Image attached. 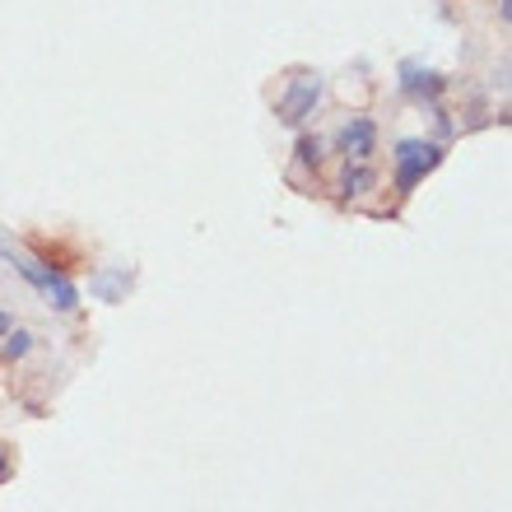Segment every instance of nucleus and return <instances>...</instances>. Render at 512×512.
<instances>
[{
  "instance_id": "nucleus-1",
  "label": "nucleus",
  "mask_w": 512,
  "mask_h": 512,
  "mask_svg": "<svg viewBox=\"0 0 512 512\" xmlns=\"http://www.w3.org/2000/svg\"><path fill=\"white\" fill-rule=\"evenodd\" d=\"M0 256L10 261L19 275H24L33 289H38L47 303H52L56 312H75L80 308V289L66 280V270L61 266H52V261H38V256H28V252H19V247H10V243H0Z\"/></svg>"
},
{
  "instance_id": "nucleus-2",
  "label": "nucleus",
  "mask_w": 512,
  "mask_h": 512,
  "mask_svg": "<svg viewBox=\"0 0 512 512\" xmlns=\"http://www.w3.org/2000/svg\"><path fill=\"white\" fill-rule=\"evenodd\" d=\"M443 163V145L438 140H401L396 145V191H415L424 177Z\"/></svg>"
},
{
  "instance_id": "nucleus-3",
  "label": "nucleus",
  "mask_w": 512,
  "mask_h": 512,
  "mask_svg": "<svg viewBox=\"0 0 512 512\" xmlns=\"http://www.w3.org/2000/svg\"><path fill=\"white\" fill-rule=\"evenodd\" d=\"M317 103H322V75L317 70H298L294 80H289V89L280 94L275 117H280V126H303Z\"/></svg>"
},
{
  "instance_id": "nucleus-4",
  "label": "nucleus",
  "mask_w": 512,
  "mask_h": 512,
  "mask_svg": "<svg viewBox=\"0 0 512 512\" xmlns=\"http://www.w3.org/2000/svg\"><path fill=\"white\" fill-rule=\"evenodd\" d=\"M373 145H378V126H373V117H350V122L340 126V149H345V159L368 163Z\"/></svg>"
},
{
  "instance_id": "nucleus-5",
  "label": "nucleus",
  "mask_w": 512,
  "mask_h": 512,
  "mask_svg": "<svg viewBox=\"0 0 512 512\" xmlns=\"http://www.w3.org/2000/svg\"><path fill=\"white\" fill-rule=\"evenodd\" d=\"M401 89L410 98H424V103H433V98L447 89V80L438 75V70L419 66V61H401Z\"/></svg>"
},
{
  "instance_id": "nucleus-6",
  "label": "nucleus",
  "mask_w": 512,
  "mask_h": 512,
  "mask_svg": "<svg viewBox=\"0 0 512 512\" xmlns=\"http://www.w3.org/2000/svg\"><path fill=\"white\" fill-rule=\"evenodd\" d=\"M126 289H131V275H126V270H98L94 280H89V294L103 298V303H122Z\"/></svg>"
},
{
  "instance_id": "nucleus-7",
  "label": "nucleus",
  "mask_w": 512,
  "mask_h": 512,
  "mask_svg": "<svg viewBox=\"0 0 512 512\" xmlns=\"http://www.w3.org/2000/svg\"><path fill=\"white\" fill-rule=\"evenodd\" d=\"M322 140H317V135H298V145H294V154H298V163H303V168H322Z\"/></svg>"
},
{
  "instance_id": "nucleus-8",
  "label": "nucleus",
  "mask_w": 512,
  "mask_h": 512,
  "mask_svg": "<svg viewBox=\"0 0 512 512\" xmlns=\"http://www.w3.org/2000/svg\"><path fill=\"white\" fill-rule=\"evenodd\" d=\"M368 187H373V173H368L364 163H354V168H345V191H350V196H364Z\"/></svg>"
},
{
  "instance_id": "nucleus-9",
  "label": "nucleus",
  "mask_w": 512,
  "mask_h": 512,
  "mask_svg": "<svg viewBox=\"0 0 512 512\" xmlns=\"http://www.w3.org/2000/svg\"><path fill=\"white\" fill-rule=\"evenodd\" d=\"M33 350V336H28V331H5V359H24V354Z\"/></svg>"
},
{
  "instance_id": "nucleus-10",
  "label": "nucleus",
  "mask_w": 512,
  "mask_h": 512,
  "mask_svg": "<svg viewBox=\"0 0 512 512\" xmlns=\"http://www.w3.org/2000/svg\"><path fill=\"white\" fill-rule=\"evenodd\" d=\"M14 475V466H10V457H5V452H0V485H5V480H10Z\"/></svg>"
},
{
  "instance_id": "nucleus-11",
  "label": "nucleus",
  "mask_w": 512,
  "mask_h": 512,
  "mask_svg": "<svg viewBox=\"0 0 512 512\" xmlns=\"http://www.w3.org/2000/svg\"><path fill=\"white\" fill-rule=\"evenodd\" d=\"M10 326H14V322H10V312H0V336H5V331H10Z\"/></svg>"
}]
</instances>
